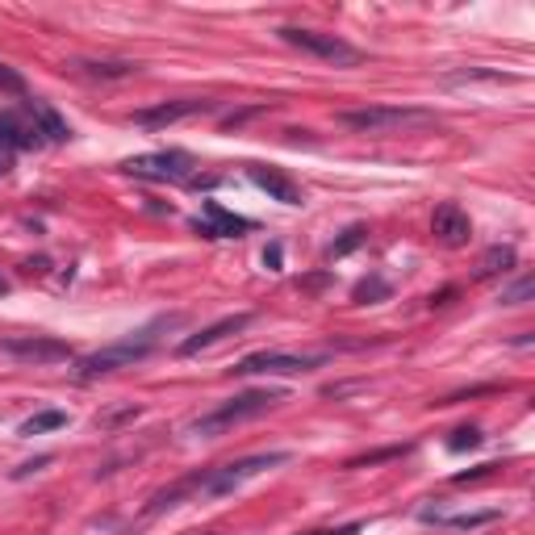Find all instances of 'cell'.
Returning <instances> with one entry per match:
<instances>
[{
    "label": "cell",
    "mask_w": 535,
    "mask_h": 535,
    "mask_svg": "<svg viewBox=\"0 0 535 535\" xmlns=\"http://www.w3.org/2000/svg\"><path fill=\"white\" fill-rule=\"evenodd\" d=\"M281 402H289V389H247V393H239V398H226L218 410H209L205 418H197L189 431L193 435H222L230 427L247 423V418L268 414L272 406H281Z\"/></svg>",
    "instance_id": "1"
},
{
    "label": "cell",
    "mask_w": 535,
    "mask_h": 535,
    "mask_svg": "<svg viewBox=\"0 0 535 535\" xmlns=\"http://www.w3.org/2000/svg\"><path fill=\"white\" fill-rule=\"evenodd\" d=\"M155 343H159L155 327L134 331V335H122L118 343L101 347V352L80 356V360H76V377H80V381H97V377H109V372H118V368H134L138 360H147V356L155 352Z\"/></svg>",
    "instance_id": "2"
},
{
    "label": "cell",
    "mask_w": 535,
    "mask_h": 535,
    "mask_svg": "<svg viewBox=\"0 0 535 535\" xmlns=\"http://www.w3.org/2000/svg\"><path fill=\"white\" fill-rule=\"evenodd\" d=\"M276 464H289V452H255L243 460L218 464V469H201L197 473V498H226V494H235L239 485H247L251 477L276 469Z\"/></svg>",
    "instance_id": "3"
},
{
    "label": "cell",
    "mask_w": 535,
    "mask_h": 535,
    "mask_svg": "<svg viewBox=\"0 0 535 535\" xmlns=\"http://www.w3.org/2000/svg\"><path fill=\"white\" fill-rule=\"evenodd\" d=\"M339 122L360 134H389V130H406V126H427V122H435V113L418 109V105H364V109H343Z\"/></svg>",
    "instance_id": "4"
},
{
    "label": "cell",
    "mask_w": 535,
    "mask_h": 535,
    "mask_svg": "<svg viewBox=\"0 0 535 535\" xmlns=\"http://www.w3.org/2000/svg\"><path fill=\"white\" fill-rule=\"evenodd\" d=\"M122 172L134 180H151V184H193L197 159L189 151H147V155L122 159Z\"/></svg>",
    "instance_id": "5"
},
{
    "label": "cell",
    "mask_w": 535,
    "mask_h": 535,
    "mask_svg": "<svg viewBox=\"0 0 535 535\" xmlns=\"http://www.w3.org/2000/svg\"><path fill=\"white\" fill-rule=\"evenodd\" d=\"M276 34H281V42L297 46V51H306V55H314V59H327V63H335V67H356V63L364 59V51H360V46L343 42L339 34L301 30V26H281Z\"/></svg>",
    "instance_id": "6"
},
{
    "label": "cell",
    "mask_w": 535,
    "mask_h": 535,
    "mask_svg": "<svg viewBox=\"0 0 535 535\" xmlns=\"http://www.w3.org/2000/svg\"><path fill=\"white\" fill-rule=\"evenodd\" d=\"M322 360L327 356H297V352H255L247 360L235 364L239 377H293V372H314L322 368Z\"/></svg>",
    "instance_id": "7"
},
{
    "label": "cell",
    "mask_w": 535,
    "mask_h": 535,
    "mask_svg": "<svg viewBox=\"0 0 535 535\" xmlns=\"http://www.w3.org/2000/svg\"><path fill=\"white\" fill-rule=\"evenodd\" d=\"M0 352H9L17 360H34V364H59V360H72V343L51 339V335H5L0 339Z\"/></svg>",
    "instance_id": "8"
},
{
    "label": "cell",
    "mask_w": 535,
    "mask_h": 535,
    "mask_svg": "<svg viewBox=\"0 0 535 535\" xmlns=\"http://www.w3.org/2000/svg\"><path fill=\"white\" fill-rule=\"evenodd\" d=\"M193 230H197V235H205V239H239V235H247V230H255V222L230 214V209H222L218 201H205L201 218L193 222Z\"/></svg>",
    "instance_id": "9"
},
{
    "label": "cell",
    "mask_w": 535,
    "mask_h": 535,
    "mask_svg": "<svg viewBox=\"0 0 535 535\" xmlns=\"http://www.w3.org/2000/svg\"><path fill=\"white\" fill-rule=\"evenodd\" d=\"M431 235L444 247H464L473 239V222L456 201H444V205H435V214H431Z\"/></svg>",
    "instance_id": "10"
},
{
    "label": "cell",
    "mask_w": 535,
    "mask_h": 535,
    "mask_svg": "<svg viewBox=\"0 0 535 535\" xmlns=\"http://www.w3.org/2000/svg\"><path fill=\"white\" fill-rule=\"evenodd\" d=\"M247 176L251 184L260 193H268L272 201H281V205H301V184L293 176H285L281 168H272V164H247Z\"/></svg>",
    "instance_id": "11"
},
{
    "label": "cell",
    "mask_w": 535,
    "mask_h": 535,
    "mask_svg": "<svg viewBox=\"0 0 535 535\" xmlns=\"http://www.w3.org/2000/svg\"><path fill=\"white\" fill-rule=\"evenodd\" d=\"M218 109L214 101H164V105H151V109H134V126H172V122H184L193 113H209Z\"/></svg>",
    "instance_id": "12"
},
{
    "label": "cell",
    "mask_w": 535,
    "mask_h": 535,
    "mask_svg": "<svg viewBox=\"0 0 535 535\" xmlns=\"http://www.w3.org/2000/svg\"><path fill=\"white\" fill-rule=\"evenodd\" d=\"M0 143H5L9 151H30V147H42V134L34 130V118L26 113V105L0 113Z\"/></svg>",
    "instance_id": "13"
},
{
    "label": "cell",
    "mask_w": 535,
    "mask_h": 535,
    "mask_svg": "<svg viewBox=\"0 0 535 535\" xmlns=\"http://www.w3.org/2000/svg\"><path fill=\"white\" fill-rule=\"evenodd\" d=\"M247 322H251V314H226V318H218V322H209L205 331H197V335H189V339L180 343V356H197V352H205V347L222 343L226 335H239Z\"/></svg>",
    "instance_id": "14"
},
{
    "label": "cell",
    "mask_w": 535,
    "mask_h": 535,
    "mask_svg": "<svg viewBox=\"0 0 535 535\" xmlns=\"http://www.w3.org/2000/svg\"><path fill=\"white\" fill-rule=\"evenodd\" d=\"M423 523H439V527H456V531H477V527H490L502 519V510H464V515H444L439 506H423L418 510Z\"/></svg>",
    "instance_id": "15"
},
{
    "label": "cell",
    "mask_w": 535,
    "mask_h": 535,
    "mask_svg": "<svg viewBox=\"0 0 535 535\" xmlns=\"http://www.w3.org/2000/svg\"><path fill=\"white\" fill-rule=\"evenodd\" d=\"M26 113L34 118V130L42 134V143H67V138H72V126H67L46 101H38V97L26 101Z\"/></svg>",
    "instance_id": "16"
},
{
    "label": "cell",
    "mask_w": 535,
    "mask_h": 535,
    "mask_svg": "<svg viewBox=\"0 0 535 535\" xmlns=\"http://www.w3.org/2000/svg\"><path fill=\"white\" fill-rule=\"evenodd\" d=\"M515 264H519V255H515V247H490L481 255V264H477V281H494V276H506V272H515Z\"/></svg>",
    "instance_id": "17"
},
{
    "label": "cell",
    "mask_w": 535,
    "mask_h": 535,
    "mask_svg": "<svg viewBox=\"0 0 535 535\" xmlns=\"http://www.w3.org/2000/svg\"><path fill=\"white\" fill-rule=\"evenodd\" d=\"M59 427H67V410H38L17 427V435L30 439V435H46V431H59Z\"/></svg>",
    "instance_id": "18"
},
{
    "label": "cell",
    "mask_w": 535,
    "mask_h": 535,
    "mask_svg": "<svg viewBox=\"0 0 535 535\" xmlns=\"http://www.w3.org/2000/svg\"><path fill=\"white\" fill-rule=\"evenodd\" d=\"M385 297H389V281H385V276H364V281L352 289L356 306H368V301H385Z\"/></svg>",
    "instance_id": "19"
},
{
    "label": "cell",
    "mask_w": 535,
    "mask_h": 535,
    "mask_svg": "<svg viewBox=\"0 0 535 535\" xmlns=\"http://www.w3.org/2000/svg\"><path fill=\"white\" fill-rule=\"evenodd\" d=\"M364 239H368V226H347V230H343V239L327 247V260H343V255H347V251H356Z\"/></svg>",
    "instance_id": "20"
},
{
    "label": "cell",
    "mask_w": 535,
    "mask_h": 535,
    "mask_svg": "<svg viewBox=\"0 0 535 535\" xmlns=\"http://www.w3.org/2000/svg\"><path fill=\"white\" fill-rule=\"evenodd\" d=\"M531 297H535V281H531V276H519L515 285L502 289V306H527Z\"/></svg>",
    "instance_id": "21"
},
{
    "label": "cell",
    "mask_w": 535,
    "mask_h": 535,
    "mask_svg": "<svg viewBox=\"0 0 535 535\" xmlns=\"http://www.w3.org/2000/svg\"><path fill=\"white\" fill-rule=\"evenodd\" d=\"M481 439H485L481 427H456L452 439H448V452H456V456L460 452H473V448H481Z\"/></svg>",
    "instance_id": "22"
},
{
    "label": "cell",
    "mask_w": 535,
    "mask_h": 535,
    "mask_svg": "<svg viewBox=\"0 0 535 535\" xmlns=\"http://www.w3.org/2000/svg\"><path fill=\"white\" fill-rule=\"evenodd\" d=\"M88 76H134L138 63H76Z\"/></svg>",
    "instance_id": "23"
},
{
    "label": "cell",
    "mask_w": 535,
    "mask_h": 535,
    "mask_svg": "<svg viewBox=\"0 0 535 535\" xmlns=\"http://www.w3.org/2000/svg\"><path fill=\"white\" fill-rule=\"evenodd\" d=\"M0 92H26L21 72H13V67H5V63H0Z\"/></svg>",
    "instance_id": "24"
},
{
    "label": "cell",
    "mask_w": 535,
    "mask_h": 535,
    "mask_svg": "<svg viewBox=\"0 0 535 535\" xmlns=\"http://www.w3.org/2000/svg\"><path fill=\"white\" fill-rule=\"evenodd\" d=\"M281 260H285V251H281V243H272V247L264 251V264H268L272 272H281Z\"/></svg>",
    "instance_id": "25"
},
{
    "label": "cell",
    "mask_w": 535,
    "mask_h": 535,
    "mask_svg": "<svg viewBox=\"0 0 535 535\" xmlns=\"http://www.w3.org/2000/svg\"><path fill=\"white\" fill-rule=\"evenodd\" d=\"M360 523H347V527H322V531H306V535H356Z\"/></svg>",
    "instance_id": "26"
},
{
    "label": "cell",
    "mask_w": 535,
    "mask_h": 535,
    "mask_svg": "<svg viewBox=\"0 0 535 535\" xmlns=\"http://www.w3.org/2000/svg\"><path fill=\"white\" fill-rule=\"evenodd\" d=\"M13 159H17V151H9L5 143H0V176H5V172L13 168Z\"/></svg>",
    "instance_id": "27"
},
{
    "label": "cell",
    "mask_w": 535,
    "mask_h": 535,
    "mask_svg": "<svg viewBox=\"0 0 535 535\" xmlns=\"http://www.w3.org/2000/svg\"><path fill=\"white\" fill-rule=\"evenodd\" d=\"M0 293H9V285H5V281H0Z\"/></svg>",
    "instance_id": "28"
},
{
    "label": "cell",
    "mask_w": 535,
    "mask_h": 535,
    "mask_svg": "<svg viewBox=\"0 0 535 535\" xmlns=\"http://www.w3.org/2000/svg\"><path fill=\"white\" fill-rule=\"evenodd\" d=\"M197 535H218V531H197Z\"/></svg>",
    "instance_id": "29"
}]
</instances>
